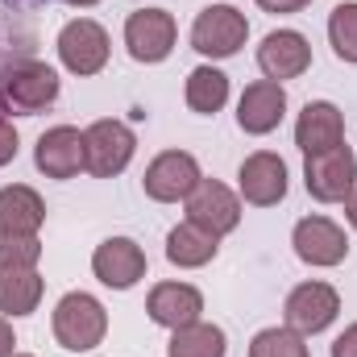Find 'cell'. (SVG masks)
I'll return each mask as SVG.
<instances>
[{"instance_id":"6da1fadb","label":"cell","mask_w":357,"mask_h":357,"mask_svg":"<svg viewBox=\"0 0 357 357\" xmlns=\"http://www.w3.org/2000/svg\"><path fill=\"white\" fill-rule=\"evenodd\" d=\"M104 333H108V312H104V303L96 295L71 291V295L59 299V307H54V337H59L63 349L88 354V349H96L104 341Z\"/></svg>"},{"instance_id":"7a4b0ae2","label":"cell","mask_w":357,"mask_h":357,"mask_svg":"<svg viewBox=\"0 0 357 357\" xmlns=\"http://www.w3.org/2000/svg\"><path fill=\"white\" fill-rule=\"evenodd\" d=\"M0 100L4 108L21 112V116H33L42 108H50L59 100V75L46 67V63H13L4 75H0Z\"/></svg>"},{"instance_id":"3957f363","label":"cell","mask_w":357,"mask_h":357,"mask_svg":"<svg viewBox=\"0 0 357 357\" xmlns=\"http://www.w3.org/2000/svg\"><path fill=\"white\" fill-rule=\"evenodd\" d=\"M245 38H250V21L233 4H208L191 25V46L204 59H233L245 46Z\"/></svg>"},{"instance_id":"277c9868","label":"cell","mask_w":357,"mask_h":357,"mask_svg":"<svg viewBox=\"0 0 357 357\" xmlns=\"http://www.w3.org/2000/svg\"><path fill=\"white\" fill-rule=\"evenodd\" d=\"M133 150H137L133 129H129L125 121L104 116V121L88 125V133H84V158H88V167H84V171H91L96 178L121 175V171L133 162Z\"/></svg>"},{"instance_id":"5b68a950","label":"cell","mask_w":357,"mask_h":357,"mask_svg":"<svg viewBox=\"0 0 357 357\" xmlns=\"http://www.w3.org/2000/svg\"><path fill=\"white\" fill-rule=\"evenodd\" d=\"M303 158H307L303 162V183H307L312 199H320V204L349 199V191H354V183H357V158L345 142L333 146V150H324V154H303Z\"/></svg>"},{"instance_id":"8992f818","label":"cell","mask_w":357,"mask_h":357,"mask_svg":"<svg viewBox=\"0 0 357 357\" xmlns=\"http://www.w3.org/2000/svg\"><path fill=\"white\" fill-rule=\"evenodd\" d=\"M337 312H341V295H337L328 282H299V287L287 295V303H282V320H287V328L299 333V337L324 333V328L337 320Z\"/></svg>"},{"instance_id":"52a82bcc","label":"cell","mask_w":357,"mask_h":357,"mask_svg":"<svg viewBox=\"0 0 357 357\" xmlns=\"http://www.w3.org/2000/svg\"><path fill=\"white\" fill-rule=\"evenodd\" d=\"M59 59L71 75H96L108 63V33L100 21L75 17L59 29Z\"/></svg>"},{"instance_id":"ba28073f","label":"cell","mask_w":357,"mask_h":357,"mask_svg":"<svg viewBox=\"0 0 357 357\" xmlns=\"http://www.w3.org/2000/svg\"><path fill=\"white\" fill-rule=\"evenodd\" d=\"M178 38V25L167 8H137L125 21V46L137 63H162L171 59Z\"/></svg>"},{"instance_id":"9c48e42d","label":"cell","mask_w":357,"mask_h":357,"mask_svg":"<svg viewBox=\"0 0 357 357\" xmlns=\"http://www.w3.org/2000/svg\"><path fill=\"white\" fill-rule=\"evenodd\" d=\"M187 220H191L195 229L212 233V237H225V233H233V229L241 225V199H237L225 183L199 178L195 191L187 195Z\"/></svg>"},{"instance_id":"30bf717a","label":"cell","mask_w":357,"mask_h":357,"mask_svg":"<svg viewBox=\"0 0 357 357\" xmlns=\"http://www.w3.org/2000/svg\"><path fill=\"white\" fill-rule=\"evenodd\" d=\"M291 245H295L299 262H307V266H341L349 254L345 229L328 216H303L291 233Z\"/></svg>"},{"instance_id":"8fae6325","label":"cell","mask_w":357,"mask_h":357,"mask_svg":"<svg viewBox=\"0 0 357 357\" xmlns=\"http://www.w3.org/2000/svg\"><path fill=\"white\" fill-rule=\"evenodd\" d=\"M199 178H204L199 175V162H195L187 150H167V154H158V158L146 167L142 187H146L150 199H158V204H175V199H187V195L195 191Z\"/></svg>"},{"instance_id":"7c38bea8","label":"cell","mask_w":357,"mask_h":357,"mask_svg":"<svg viewBox=\"0 0 357 357\" xmlns=\"http://www.w3.org/2000/svg\"><path fill=\"white\" fill-rule=\"evenodd\" d=\"M33 162L46 178H75L88 158H84V133L75 125H54L38 137L33 146Z\"/></svg>"},{"instance_id":"4fadbf2b","label":"cell","mask_w":357,"mask_h":357,"mask_svg":"<svg viewBox=\"0 0 357 357\" xmlns=\"http://www.w3.org/2000/svg\"><path fill=\"white\" fill-rule=\"evenodd\" d=\"M91 270H96V278H100L104 287L129 291V287H137V282L146 278V254H142V245L129 241V237H108V241L96 245Z\"/></svg>"},{"instance_id":"5bb4252c","label":"cell","mask_w":357,"mask_h":357,"mask_svg":"<svg viewBox=\"0 0 357 357\" xmlns=\"http://www.w3.org/2000/svg\"><path fill=\"white\" fill-rule=\"evenodd\" d=\"M258 67L262 75L282 84V79H299L307 67H312V46L299 29H274L262 38L258 46Z\"/></svg>"},{"instance_id":"9a60e30c","label":"cell","mask_w":357,"mask_h":357,"mask_svg":"<svg viewBox=\"0 0 357 357\" xmlns=\"http://www.w3.org/2000/svg\"><path fill=\"white\" fill-rule=\"evenodd\" d=\"M237 187H241V199L254 204V208H274L282 204L287 195V162L270 150H258L241 162L237 171Z\"/></svg>"},{"instance_id":"2e32d148","label":"cell","mask_w":357,"mask_h":357,"mask_svg":"<svg viewBox=\"0 0 357 357\" xmlns=\"http://www.w3.org/2000/svg\"><path fill=\"white\" fill-rule=\"evenodd\" d=\"M345 142V116L328 100H307L299 121H295V146L303 154H324Z\"/></svg>"},{"instance_id":"e0dca14e","label":"cell","mask_w":357,"mask_h":357,"mask_svg":"<svg viewBox=\"0 0 357 357\" xmlns=\"http://www.w3.org/2000/svg\"><path fill=\"white\" fill-rule=\"evenodd\" d=\"M282 112H287V91H282V84H274V79L250 84V88L241 91V100H237V125L245 133H254V137L274 133L278 121H282Z\"/></svg>"},{"instance_id":"ac0fdd59","label":"cell","mask_w":357,"mask_h":357,"mask_svg":"<svg viewBox=\"0 0 357 357\" xmlns=\"http://www.w3.org/2000/svg\"><path fill=\"white\" fill-rule=\"evenodd\" d=\"M146 312L154 324L162 328H183V324H195L199 312H204V295L191 287V282H158L146 299Z\"/></svg>"},{"instance_id":"d6986e66","label":"cell","mask_w":357,"mask_h":357,"mask_svg":"<svg viewBox=\"0 0 357 357\" xmlns=\"http://www.w3.org/2000/svg\"><path fill=\"white\" fill-rule=\"evenodd\" d=\"M46 220V204L33 187L13 183L0 191V233H38Z\"/></svg>"},{"instance_id":"ffe728a7","label":"cell","mask_w":357,"mask_h":357,"mask_svg":"<svg viewBox=\"0 0 357 357\" xmlns=\"http://www.w3.org/2000/svg\"><path fill=\"white\" fill-rule=\"evenodd\" d=\"M42 274L33 266H0V312L4 316H29L42 303Z\"/></svg>"},{"instance_id":"44dd1931","label":"cell","mask_w":357,"mask_h":357,"mask_svg":"<svg viewBox=\"0 0 357 357\" xmlns=\"http://www.w3.org/2000/svg\"><path fill=\"white\" fill-rule=\"evenodd\" d=\"M216 250H220V237L195 229L191 220H187V225H175V229L167 233V258H171L175 266H183V270L208 266V262L216 258Z\"/></svg>"},{"instance_id":"7402d4cb","label":"cell","mask_w":357,"mask_h":357,"mask_svg":"<svg viewBox=\"0 0 357 357\" xmlns=\"http://www.w3.org/2000/svg\"><path fill=\"white\" fill-rule=\"evenodd\" d=\"M225 349H229L225 345V328L195 320V324L175 328V337L167 345V357H225Z\"/></svg>"},{"instance_id":"603a6c76","label":"cell","mask_w":357,"mask_h":357,"mask_svg":"<svg viewBox=\"0 0 357 357\" xmlns=\"http://www.w3.org/2000/svg\"><path fill=\"white\" fill-rule=\"evenodd\" d=\"M229 100V75L216 71V67H195L187 75V108L199 112V116H212L220 112Z\"/></svg>"},{"instance_id":"cb8c5ba5","label":"cell","mask_w":357,"mask_h":357,"mask_svg":"<svg viewBox=\"0 0 357 357\" xmlns=\"http://www.w3.org/2000/svg\"><path fill=\"white\" fill-rule=\"evenodd\" d=\"M328 42L341 63H357V4H337L328 17Z\"/></svg>"},{"instance_id":"d4e9b609","label":"cell","mask_w":357,"mask_h":357,"mask_svg":"<svg viewBox=\"0 0 357 357\" xmlns=\"http://www.w3.org/2000/svg\"><path fill=\"white\" fill-rule=\"evenodd\" d=\"M250 357H312V354H307L299 333H291V328H262L250 341Z\"/></svg>"},{"instance_id":"484cf974","label":"cell","mask_w":357,"mask_h":357,"mask_svg":"<svg viewBox=\"0 0 357 357\" xmlns=\"http://www.w3.org/2000/svg\"><path fill=\"white\" fill-rule=\"evenodd\" d=\"M42 241L38 233H0V266H38Z\"/></svg>"},{"instance_id":"4316f807","label":"cell","mask_w":357,"mask_h":357,"mask_svg":"<svg viewBox=\"0 0 357 357\" xmlns=\"http://www.w3.org/2000/svg\"><path fill=\"white\" fill-rule=\"evenodd\" d=\"M13 158H17V129H13V121L0 116V167H8Z\"/></svg>"},{"instance_id":"83f0119b","label":"cell","mask_w":357,"mask_h":357,"mask_svg":"<svg viewBox=\"0 0 357 357\" xmlns=\"http://www.w3.org/2000/svg\"><path fill=\"white\" fill-rule=\"evenodd\" d=\"M333 357H357V324H349V328L333 341Z\"/></svg>"},{"instance_id":"f1b7e54d","label":"cell","mask_w":357,"mask_h":357,"mask_svg":"<svg viewBox=\"0 0 357 357\" xmlns=\"http://www.w3.org/2000/svg\"><path fill=\"white\" fill-rule=\"evenodd\" d=\"M266 13H303L312 0H258Z\"/></svg>"},{"instance_id":"f546056e","label":"cell","mask_w":357,"mask_h":357,"mask_svg":"<svg viewBox=\"0 0 357 357\" xmlns=\"http://www.w3.org/2000/svg\"><path fill=\"white\" fill-rule=\"evenodd\" d=\"M17 354V337H13V324L0 320V357H13Z\"/></svg>"},{"instance_id":"4dcf8cb0","label":"cell","mask_w":357,"mask_h":357,"mask_svg":"<svg viewBox=\"0 0 357 357\" xmlns=\"http://www.w3.org/2000/svg\"><path fill=\"white\" fill-rule=\"evenodd\" d=\"M345 220H349V225L357 229V187L349 191V199H345Z\"/></svg>"},{"instance_id":"1f68e13d","label":"cell","mask_w":357,"mask_h":357,"mask_svg":"<svg viewBox=\"0 0 357 357\" xmlns=\"http://www.w3.org/2000/svg\"><path fill=\"white\" fill-rule=\"evenodd\" d=\"M67 4H75V8H91L96 0H67Z\"/></svg>"},{"instance_id":"d6a6232c","label":"cell","mask_w":357,"mask_h":357,"mask_svg":"<svg viewBox=\"0 0 357 357\" xmlns=\"http://www.w3.org/2000/svg\"><path fill=\"white\" fill-rule=\"evenodd\" d=\"M13 357H29V354H13Z\"/></svg>"}]
</instances>
